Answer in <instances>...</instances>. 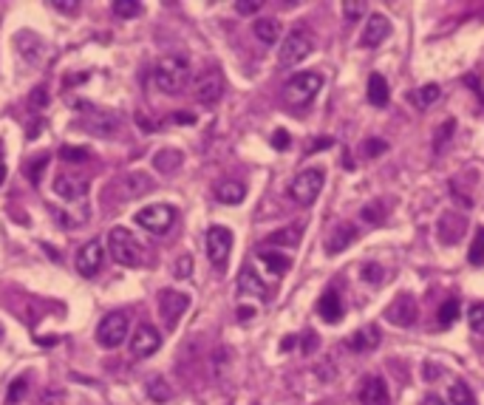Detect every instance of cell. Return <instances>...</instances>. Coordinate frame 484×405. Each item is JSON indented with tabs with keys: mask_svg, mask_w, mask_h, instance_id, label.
Instances as JSON below:
<instances>
[{
	"mask_svg": "<svg viewBox=\"0 0 484 405\" xmlns=\"http://www.w3.org/2000/svg\"><path fill=\"white\" fill-rule=\"evenodd\" d=\"M258 255H261V261L267 264V270H270L272 275H286V272H289V264H292V261H289L284 253H275V250H261Z\"/></svg>",
	"mask_w": 484,
	"mask_h": 405,
	"instance_id": "4dcf8cb0",
	"label": "cell"
},
{
	"mask_svg": "<svg viewBox=\"0 0 484 405\" xmlns=\"http://www.w3.org/2000/svg\"><path fill=\"white\" fill-rule=\"evenodd\" d=\"M464 227H467V219H459V216L447 213V216H442V222H439V238H442L444 244H456L459 236L464 233Z\"/></svg>",
	"mask_w": 484,
	"mask_h": 405,
	"instance_id": "d4e9b609",
	"label": "cell"
},
{
	"mask_svg": "<svg viewBox=\"0 0 484 405\" xmlns=\"http://www.w3.org/2000/svg\"><path fill=\"white\" fill-rule=\"evenodd\" d=\"M173 222H176V210L170 205H147L136 213V224L153 236L167 233L173 227Z\"/></svg>",
	"mask_w": 484,
	"mask_h": 405,
	"instance_id": "ba28073f",
	"label": "cell"
},
{
	"mask_svg": "<svg viewBox=\"0 0 484 405\" xmlns=\"http://www.w3.org/2000/svg\"><path fill=\"white\" fill-rule=\"evenodd\" d=\"M159 346H162V334H159L150 323H142V326L133 332V337H131V354L139 357V360L156 354Z\"/></svg>",
	"mask_w": 484,
	"mask_h": 405,
	"instance_id": "5bb4252c",
	"label": "cell"
},
{
	"mask_svg": "<svg viewBox=\"0 0 484 405\" xmlns=\"http://www.w3.org/2000/svg\"><path fill=\"white\" fill-rule=\"evenodd\" d=\"M26 391H29V380H26V377H18V380H12V385H9V394H6V402H9V405H18V402L26 397Z\"/></svg>",
	"mask_w": 484,
	"mask_h": 405,
	"instance_id": "8d00e7d4",
	"label": "cell"
},
{
	"mask_svg": "<svg viewBox=\"0 0 484 405\" xmlns=\"http://www.w3.org/2000/svg\"><path fill=\"white\" fill-rule=\"evenodd\" d=\"M416 315H419V309H416V301L411 295H397L391 301V306L385 309V318L397 326H411L416 320Z\"/></svg>",
	"mask_w": 484,
	"mask_h": 405,
	"instance_id": "2e32d148",
	"label": "cell"
},
{
	"mask_svg": "<svg viewBox=\"0 0 484 405\" xmlns=\"http://www.w3.org/2000/svg\"><path fill=\"white\" fill-rule=\"evenodd\" d=\"M272 247H298V241H301V230L298 227H286V230H278V233H272L270 238H267Z\"/></svg>",
	"mask_w": 484,
	"mask_h": 405,
	"instance_id": "d6a6232c",
	"label": "cell"
},
{
	"mask_svg": "<svg viewBox=\"0 0 484 405\" xmlns=\"http://www.w3.org/2000/svg\"><path fill=\"white\" fill-rule=\"evenodd\" d=\"M74 264H77V272H80L83 278H94V275L102 270V244H99V241L83 244Z\"/></svg>",
	"mask_w": 484,
	"mask_h": 405,
	"instance_id": "9a60e30c",
	"label": "cell"
},
{
	"mask_svg": "<svg viewBox=\"0 0 484 405\" xmlns=\"http://www.w3.org/2000/svg\"><path fill=\"white\" fill-rule=\"evenodd\" d=\"M0 167H4V145H0Z\"/></svg>",
	"mask_w": 484,
	"mask_h": 405,
	"instance_id": "94428289",
	"label": "cell"
},
{
	"mask_svg": "<svg viewBox=\"0 0 484 405\" xmlns=\"http://www.w3.org/2000/svg\"><path fill=\"white\" fill-rule=\"evenodd\" d=\"M46 164H49V156H40L37 162H32V167H29V179H32V184H40V173L46 170Z\"/></svg>",
	"mask_w": 484,
	"mask_h": 405,
	"instance_id": "bcb514c9",
	"label": "cell"
},
{
	"mask_svg": "<svg viewBox=\"0 0 484 405\" xmlns=\"http://www.w3.org/2000/svg\"><path fill=\"white\" fill-rule=\"evenodd\" d=\"M63 399H66L63 388H49V391H43V402L40 405H63Z\"/></svg>",
	"mask_w": 484,
	"mask_h": 405,
	"instance_id": "7dc6e473",
	"label": "cell"
},
{
	"mask_svg": "<svg viewBox=\"0 0 484 405\" xmlns=\"http://www.w3.org/2000/svg\"><path fill=\"white\" fill-rule=\"evenodd\" d=\"M295 343H298V340H295V337H286V340H284V343H281V349H284V351H289V349H292V346H295Z\"/></svg>",
	"mask_w": 484,
	"mask_h": 405,
	"instance_id": "91938a15",
	"label": "cell"
},
{
	"mask_svg": "<svg viewBox=\"0 0 484 405\" xmlns=\"http://www.w3.org/2000/svg\"><path fill=\"white\" fill-rule=\"evenodd\" d=\"M15 46H18V52L23 54V60L29 66H40V60L46 54V46H43V40L35 32H20L18 40H15Z\"/></svg>",
	"mask_w": 484,
	"mask_h": 405,
	"instance_id": "d6986e66",
	"label": "cell"
},
{
	"mask_svg": "<svg viewBox=\"0 0 484 405\" xmlns=\"http://www.w3.org/2000/svg\"><path fill=\"white\" fill-rule=\"evenodd\" d=\"M363 147H365V156H380V153L388 150V142H382V139H368Z\"/></svg>",
	"mask_w": 484,
	"mask_h": 405,
	"instance_id": "681fc988",
	"label": "cell"
},
{
	"mask_svg": "<svg viewBox=\"0 0 484 405\" xmlns=\"http://www.w3.org/2000/svg\"><path fill=\"white\" fill-rule=\"evenodd\" d=\"M323 88V77L317 74V71H301V74H295V77H289L286 80V85H284V99L289 102V105H309L315 97H317V91Z\"/></svg>",
	"mask_w": 484,
	"mask_h": 405,
	"instance_id": "277c9868",
	"label": "cell"
},
{
	"mask_svg": "<svg viewBox=\"0 0 484 405\" xmlns=\"http://www.w3.org/2000/svg\"><path fill=\"white\" fill-rule=\"evenodd\" d=\"M388 99H391V91H388L385 77H382V74H371V77H368V102H371L374 108H385Z\"/></svg>",
	"mask_w": 484,
	"mask_h": 405,
	"instance_id": "83f0119b",
	"label": "cell"
},
{
	"mask_svg": "<svg viewBox=\"0 0 484 405\" xmlns=\"http://www.w3.org/2000/svg\"><path fill=\"white\" fill-rule=\"evenodd\" d=\"M235 12L238 15H255V12H261V0H238Z\"/></svg>",
	"mask_w": 484,
	"mask_h": 405,
	"instance_id": "f6af8a7d",
	"label": "cell"
},
{
	"mask_svg": "<svg viewBox=\"0 0 484 405\" xmlns=\"http://www.w3.org/2000/svg\"><path fill=\"white\" fill-rule=\"evenodd\" d=\"M255 318V309L253 306H241L238 309V320H253Z\"/></svg>",
	"mask_w": 484,
	"mask_h": 405,
	"instance_id": "11a10c76",
	"label": "cell"
},
{
	"mask_svg": "<svg viewBox=\"0 0 484 405\" xmlns=\"http://www.w3.org/2000/svg\"><path fill=\"white\" fill-rule=\"evenodd\" d=\"M422 405H444V399L442 397H436V394H430V397H425V402Z\"/></svg>",
	"mask_w": 484,
	"mask_h": 405,
	"instance_id": "6f0895ef",
	"label": "cell"
},
{
	"mask_svg": "<svg viewBox=\"0 0 484 405\" xmlns=\"http://www.w3.org/2000/svg\"><path fill=\"white\" fill-rule=\"evenodd\" d=\"M289 142H292V136H289L284 128H278V131L272 133V147H275V150H286Z\"/></svg>",
	"mask_w": 484,
	"mask_h": 405,
	"instance_id": "c3c4849f",
	"label": "cell"
},
{
	"mask_svg": "<svg viewBox=\"0 0 484 405\" xmlns=\"http://www.w3.org/2000/svg\"><path fill=\"white\" fill-rule=\"evenodd\" d=\"M156 187L153 176L145 173V170H131V173H122L119 179H114L108 187H105V198L114 201V205H125V201H133V198H142L145 193H150Z\"/></svg>",
	"mask_w": 484,
	"mask_h": 405,
	"instance_id": "7a4b0ae2",
	"label": "cell"
},
{
	"mask_svg": "<svg viewBox=\"0 0 484 405\" xmlns=\"http://www.w3.org/2000/svg\"><path fill=\"white\" fill-rule=\"evenodd\" d=\"M80 111L85 114V116L80 119V128H83V131H88V133H94V136H102V139H108V136L116 133V128H119V116H116V114L99 111V108L88 105V102H80Z\"/></svg>",
	"mask_w": 484,
	"mask_h": 405,
	"instance_id": "52a82bcc",
	"label": "cell"
},
{
	"mask_svg": "<svg viewBox=\"0 0 484 405\" xmlns=\"http://www.w3.org/2000/svg\"><path fill=\"white\" fill-rule=\"evenodd\" d=\"M52 9L71 15V12H77V9H80V4H77V0H52Z\"/></svg>",
	"mask_w": 484,
	"mask_h": 405,
	"instance_id": "f907efd6",
	"label": "cell"
},
{
	"mask_svg": "<svg viewBox=\"0 0 484 405\" xmlns=\"http://www.w3.org/2000/svg\"><path fill=\"white\" fill-rule=\"evenodd\" d=\"M388 35H391V23H388V18H385V15H380V12H374V15L368 18V23H365L363 46H365V49H377Z\"/></svg>",
	"mask_w": 484,
	"mask_h": 405,
	"instance_id": "ac0fdd59",
	"label": "cell"
},
{
	"mask_svg": "<svg viewBox=\"0 0 484 405\" xmlns=\"http://www.w3.org/2000/svg\"><path fill=\"white\" fill-rule=\"evenodd\" d=\"M363 219H365L368 224H382V219H385L382 201H371V205H365V207H363Z\"/></svg>",
	"mask_w": 484,
	"mask_h": 405,
	"instance_id": "f35d334b",
	"label": "cell"
},
{
	"mask_svg": "<svg viewBox=\"0 0 484 405\" xmlns=\"http://www.w3.org/2000/svg\"><path fill=\"white\" fill-rule=\"evenodd\" d=\"M467 323L476 334H484V303H473L467 312Z\"/></svg>",
	"mask_w": 484,
	"mask_h": 405,
	"instance_id": "74e56055",
	"label": "cell"
},
{
	"mask_svg": "<svg viewBox=\"0 0 484 405\" xmlns=\"http://www.w3.org/2000/svg\"><path fill=\"white\" fill-rule=\"evenodd\" d=\"M88 187H91V181L85 173H60L54 179V193L66 201H83L88 195Z\"/></svg>",
	"mask_w": 484,
	"mask_h": 405,
	"instance_id": "4fadbf2b",
	"label": "cell"
},
{
	"mask_svg": "<svg viewBox=\"0 0 484 405\" xmlns=\"http://www.w3.org/2000/svg\"><path fill=\"white\" fill-rule=\"evenodd\" d=\"M309 54H312V35L306 29H292L281 43L278 60L284 68H289V66H298L301 60H306Z\"/></svg>",
	"mask_w": 484,
	"mask_h": 405,
	"instance_id": "8992f818",
	"label": "cell"
},
{
	"mask_svg": "<svg viewBox=\"0 0 484 405\" xmlns=\"http://www.w3.org/2000/svg\"><path fill=\"white\" fill-rule=\"evenodd\" d=\"M360 402H363V405H391L385 380L377 377V374H371V377L363 382V388H360Z\"/></svg>",
	"mask_w": 484,
	"mask_h": 405,
	"instance_id": "e0dca14e",
	"label": "cell"
},
{
	"mask_svg": "<svg viewBox=\"0 0 484 405\" xmlns=\"http://www.w3.org/2000/svg\"><path fill=\"white\" fill-rule=\"evenodd\" d=\"M453 128H456V122H453V119H447V122L436 131V139H433V147H436V150L442 147V142H447V139L453 136Z\"/></svg>",
	"mask_w": 484,
	"mask_h": 405,
	"instance_id": "ee69618b",
	"label": "cell"
},
{
	"mask_svg": "<svg viewBox=\"0 0 484 405\" xmlns=\"http://www.w3.org/2000/svg\"><path fill=\"white\" fill-rule=\"evenodd\" d=\"M244 195H247V187L241 184V181L226 179V181H218L215 184V198L221 201V205H226V207L241 205V201H244Z\"/></svg>",
	"mask_w": 484,
	"mask_h": 405,
	"instance_id": "ffe728a7",
	"label": "cell"
},
{
	"mask_svg": "<svg viewBox=\"0 0 484 405\" xmlns=\"http://www.w3.org/2000/svg\"><path fill=\"white\" fill-rule=\"evenodd\" d=\"M354 238H357V227H351V224H340V227L329 236V241H326V253H329V255H337V253H343L346 247H351V244H354Z\"/></svg>",
	"mask_w": 484,
	"mask_h": 405,
	"instance_id": "603a6c76",
	"label": "cell"
},
{
	"mask_svg": "<svg viewBox=\"0 0 484 405\" xmlns=\"http://www.w3.org/2000/svg\"><path fill=\"white\" fill-rule=\"evenodd\" d=\"M363 278H365L368 284H380V281H382V270H380L377 264H368V267L363 270Z\"/></svg>",
	"mask_w": 484,
	"mask_h": 405,
	"instance_id": "816d5d0a",
	"label": "cell"
},
{
	"mask_svg": "<svg viewBox=\"0 0 484 405\" xmlns=\"http://www.w3.org/2000/svg\"><path fill=\"white\" fill-rule=\"evenodd\" d=\"M40 128H43L40 122H32V131H29V139H37V136H40Z\"/></svg>",
	"mask_w": 484,
	"mask_h": 405,
	"instance_id": "680465c9",
	"label": "cell"
},
{
	"mask_svg": "<svg viewBox=\"0 0 484 405\" xmlns=\"http://www.w3.org/2000/svg\"><path fill=\"white\" fill-rule=\"evenodd\" d=\"M0 340H4V326H0Z\"/></svg>",
	"mask_w": 484,
	"mask_h": 405,
	"instance_id": "6125c7cd",
	"label": "cell"
},
{
	"mask_svg": "<svg viewBox=\"0 0 484 405\" xmlns=\"http://www.w3.org/2000/svg\"><path fill=\"white\" fill-rule=\"evenodd\" d=\"M181 162H184V153L176 150V147H162V150L153 156V167H156L159 173H164V176L176 173V170L181 167Z\"/></svg>",
	"mask_w": 484,
	"mask_h": 405,
	"instance_id": "cb8c5ba5",
	"label": "cell"
},
{
	"mask_svg": "<svg viewBox=\"0 0 484 405\" xmlns=\"http://www.w3.org/2000/svg\"><path fill=\"white\" fill-rule=\"evenodd\" d=\"M108 253L122 267H142V247H139L136 236L125 227H114L108 233Z\"/></svg>",
	"mask_w": 484,
	"mask_h": 405,
	"instance_id": "3957f363",
	"label": "cell"
},
{
	"mask_svg": "<svg viewBox=\"0 0 484 405\" xmlns=\"http://www.w3.org/2000/svg\"><path fill=\"white\" fill-rule=\"evenodd\" d=\"M156 303H159V318L164 320L167 329H173L181 320V315L190 309V295L176 292V289H162Z\"/></svg>",
	"mask_w": 484,
	"mask_h": 405,
	"instance_id": "8fae6325",
	"label": "cell"
},
{
	"mask_svg": "<svg viewBox=\"0 0 484 405\" xmlns=\"http://www.w3.org/2000/svg\"><path fill=\"white\" fill-rule=\"evenodd\" d=\"M253 35H255L264 46H275V43L281 40V23H278L275 18H261V20H255Z\"/></svg>",
	"mask_w": 484,
	"mask_h": 405,
	"instance_id": "484cf974",
	"label": "cell"
},
{
	"mask_svg": "<svg viewBox=\"0 0 484 405\" xmlns=\"http://www.w3.org/2000/svg\"><path fill=\"white\" fill-rule=\"evenodd\" d=\"M142 9H145V6L139 4V0H114V4H111V12H114L116 18H125V20L139 18Z\"/></svg>",
	"mask_w": 484,
	"mask_h": 405,
	"instance_id": "1f68e13d",
	"label": "cell"
},
{
	"mask_svg": "<svg viewBox=\"0 0 484 405\" xmlns=\"http://www.w3.org/2000/svg\"><path fill=\"white\" fill-rule=\"evenodd\" d=\"M204 244H207V255H210L212 267L224 270V264L229 258V250H232V233L226 227H210Z\"/></svg>",
	"mask_w": 484,
	"mask_h": 405,
	"instance_id": "7c38bea8",
	"label": "cell"
},
{
	"mask_svg": "<svg viewBox=\"0 0 484 405\" xmlns=\"http://www.w3.org/2000/svg\"><path fill=\"white\" fill-rule=\"evenodd\" d=\"M317 315H320L326 323H340V320H343V303H340L337 289L323 292V298L317 301Z\"/></svg>",
	"mask_w": 484,
	"mask_h": 405,
	"instance_id": "44dd1931",
	"label": "cell"
},
{
	"mask_svg": "<svg viewBox=\"0 0 484 405\" xmlns=\"http://www.w3.org/2000/svg\"><path fill=\"white\" fill-rule=\"evenodd\" d=\"M343 12H346V20H360L365 12H368V4H363V0H354V4H351V0H346V4H343Z\"/></svg>",
	"mask_w": 484,
	"mask_h": 405,
	"instance_id": "60d3db41",
	"label": "cell"
},
{
	"mask_svg": "<svg viewBox=\"0 0 484 405\" xmlns=\"http://www.w3.org/2000/svg\"><path fill=\"white\" fill-rule=\"evenodd\" d=\"M450 402H453V405H476L473 388H470L467 382H453V385H450Z\"/></svg>",
	"mask_w": 484,
	"mask_h": 405,
	"instance_id": "836d02e7",
	"label": "cell"
},
{
	"mask_svg": "<svg viewBox=\"0 0 484 405\" xmlns=\"http://www.w3.org/2000/svg\"><path fill=\"white\" fill-rule=\"evenodd\" d=\"M60 159H63V162H77V164H80V162L88 159V150H85V147H77V145H63V147H60Z\"/></svg>",
	"mask_w": 484,
	"mask_h": 405,
	"instance_id": "ab89813d",
	"label": "cell"
},
{
	"mask_svg": "<svg viewBox=\"0 0 484 405\" xmlns=\"http://www.w3.org/2000/svg\"><path fill=\"white\" fill-rule=\"evenodd\" d=\"M173 122H187V125H190V122H195V116H193V114H176Z\"/></svg>",
	"mask_w": 484,
	"mask_h": 405,
	"instance_id": "9f6ffc18",
	"label": "cell"
},
{
	"mask_svg": "<svg viewBox=\"0 0 484 405\" xmlns=\"http://www.w3.org/2000/svg\"><path fill=\"white\" fill-rule=\"evenodd\" d=\"M439 97H442V88H439L436 83H428V85H422V88H416V91L408 94V99H411L416 108H430V105H436Z\"/></svg>",
	"mask_w": 484,
	"mask_h": 405,
	"instance_id": "f1b7e54d",
	"label": "cell"
},
{
	"mask_svg": "<svg viewBox=\"0 0 484 405\" xmlns=\"http://www.w3.org/2000/svg\"><path fill=\"white\" fill-rule=\"evenodd\" d=\"M193 97L198 105H215L224 97V74L218 68H207L193 83Z\"/></svg>",
	"mask_w": 484,
	"mask_h": 405,
	"instance_id": "30bf717a",
	"label": "cell"
},
{
	"mask_svg": "<svg viewBox=\"0 0 484 405\" xmlns=\"http://www.w3.org/2000/svg\"><path fill=\"white\" fill-rule=\"evenodd\" d=\"M238 292L241 295H255V298H267L270 295L267 286H264V281L258 278V272L253 267L241 270V275H238Z\"/></svg>",
	"mask_w": 484,
	"mask_h": 405,
	"instance_id": "7402d4cb",
	"label": "cell"
},
{
	"mask_svg": "<svg viewBox=\"0 0 484 405\" xmlns=\"http://www.w3.org/2000/svg\"><path fill=\"white\" fill-rule=\"evenodd\" d=\"M29 105H32L35 111H40V108L49 105V91H46V85H37V88L29 94Z\"/></svg>",
	"mask_w": 484,
	"mask_h": 405,
	"instance_id": "b9f144b4",
	"label": "cell"
},
{
	"mask_svg": "<svg viewBox=\"0 0 484 405\" xmlns=\"http://www.w3.org/2000/svg\"><path fill=\"white\" fill-rule=\"evenodd\" d=\"M128 337V315L125 312H111L99 320L97 326V343L102 349H116Z\"/></svg>",
	"mask_w": 484,
	"mask_h": 405,
	"instance_id": "9c48e42d",
	"label": "cell"
},
{
	"mask_svg": "<svg viewBox=\"0 0 484 405\" xmlns=\"http://www.w3.org/2000/svg\"><path fill=\"white\" fill-rule=\"evenodd\" d=\"M349 346H351L354 351H371L374 346H380V329H377V326H365V329H360V332L349 340Z\"/></svg>",
	"mask_w": 484,
	"mask_h": 405,
	"instance_id": "f546056e",
	"label": "cell"
},
{
	"mask_svg": "<svg viewBox=\"0 0 484 405\" xmlns=\"http://www.w3.org/2000/svg\"><path fill=\"white\" fill-rule=\"evenodd\" d=\"M323 184H326V170L323 167H306V170H301L295 176L289 193H292V198L298 201V205L309 207V205H315V201H317Z\"/></svg>",
	"mask_w": 484,
	"mask_h": 405,
	"instance_id": "5b68a950",
	"label": "cell"
},
{
	"mask_svg": "<svg viewBox=\"0 0 484 405\" xmlns=\"http://www.w3.org/2000/svg\"><path fill=\"white\" fill-rule=\"evenodd\" d=\"M334 145V139L332 136H320L317 142H312V150L309 153H317V150H323V147H332Z\"/></svg>",
	"mask_w": 484,
	"mask_h": 405,
	"instance_id": "f5cc1de1",
	"label": "cell"
},
{
	"mask_svg": "<svg viewBox=\"0 0 484 405\" xmlns=\"http://www.w3.org/2000/svg\"><path fill=\"white\" fill-rule=\"evenodd\" d=\"M153 80L159 85V91L176 97L187 88L190 83V60L181 57V54H170V57H162L156 63V71H153Z\"/></svg>",
	"mask_w": 484,
	"mask_h": 405,
	"instance_id": "6da1fadb",
	"label": "cell"
},
{
	"mask_svg": "<svg viewBox=\"0 0 484 405\" xmlns=\"http://www.w3.org/2000/svg\"><path fill=\"white\" fill-rule=\"evenodd\" d=\"M459 301H444L442 306H439V323L447 329V326H453L456 323V318H459Z\"/></svg>",
	"mask_w": 484,
	"mask_h": 405,
	"instance_id": "d590c367",
	"label": "cell"
},
{
	"mask_svg": "<svg viewBox=\"0 0 484 405\" xmlns=\"http://www.w3.org/2000/svg\"><path fill=\"white\" fill-rule=\"evenodd\" d=\"M467 261L473 267H484V227L476 230V238H473V244L467 250Z\"/></svg>",
	"mask_w": 484,
	"mask_h": 405,
	"instance_id": "e575fe53",
	"label": "cell"
},
{
	"mask_svg": "<svg viewBox=\"0 0 484 405\" xmlns=\"http://www.w3.org/2000/svg\"><path fill=\"white\" fill-rule=\"evenodd\" d=\"M145 394H147V399L150 402H156V405H164V402H170L173 399V388H170V382L164 380V377H150L147 382H145Z\"/></svg>",
	"mask_w": 484,
	"mask_h": 405,
	"instance_id": "4316f807",
	"label": "cell"
},
{
	"mask_svg": "<svg viewBox=\"0 0 484 405\" xmlns=\"http://www.w3.org/2000/svg\"><path fill=\"white\" fill-rule=\"evenodd\" d=\"M315 349H317V334H312V332H309V334L303 337V351L309 354V351H315Z\"/></svg>",
	"mask_w": 484,
	"mask_h": 405,
	"instance_id": "db71d44e",
	"label": "cell"
},
{
	"mask_svg": "<svg viewBox=\"0 0 484 405\" xmlns=\"http://www.w3.org/2000/svg\"><path fill=\"white\" fill-rule=\"evenodd\" d=\"M173 275H176V278H190V275H193V258H190V255L176 258V264H173Z\"/></svg>",
	"mask_w": 484,
	"mask_h": 405,
	"instance_id": "7bdbcfd3",
	"label": "cell"
}]
</instances>
